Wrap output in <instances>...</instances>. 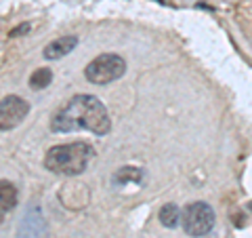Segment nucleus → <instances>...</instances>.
Here are the masks:
<instances>
[{
    "instance_id": "1",
    "label": "nucleus",
    "mask_w": 252,
    "mask_h": 238,
    "mask_svg": "<svg viewBox=\"0 0 252 238\" xmlns=\"http://www.w3.org/2000/svg\"><path fill=\"white\" fill-rule=\"evenodd\" d=\"M51 129L55 133L91 131L93 135H107L112 129L107 108L93 95H76L65 101L51 118Z\"/></svg>"
},
{
    "instance_id": "2",
    "label": "nucleus",
    "mask_w": 252,
    "mask_h": 238,
    "mask_svg": "<svg viewBox=\"0 0 252 238\" xmlns=\"http://www.w3.org/2000/svg\"><path fill=\"white\" fill-rule=\"evenodd\" d=\"M94 150L84 144V141H74V144H61V146H53L44 156V166L51 173L57 175H80L86 171V166L93 160Z\"/></svg>"
},
{
    "instance_id": "3",
    "label": "nucleus",
    "mask_w": 252,
    "mask_h": 238,
    "mask_svg": "<svg viewBox=\"0 0 252 238\" xmlns=\"http://www.w3.org/2000/svg\"><path fill=\"white\" fill-rule=\"evenodd\" d=\"M126 72V61L116 53H103L94 57L84 70L86 80L93 84H109L122 78Z\"/></svg>"
},
{
    "instance_id": "4",
    "label": "nucleus",
    "mask_w": 252,
    "mask_h": 238,
    "mask_svg": "<svg viewBox=\"0 0 252 238\" xmlns=\"http://www.w3.org/2000/svg\"><path fill=\"white\" fill-rule=\"evenodd\" d=\"M181 224L189 236H206L215 228V211L206 202H191L185 207Z\"/></svg>"
},
{
    "instance_id": "5",
    "label": "nucleus",
    "mask_w": 252,
    "mask_h": 238,
    "mask_svg": "<svg viewBox=\"0 0 252 238\" xmlns=\"http://www.w3.org/2000/svg\"><path fill=\"white\" fill-rule=\"evenodd\" d=\"M30 114V104L19 95H9L0 101V131H11Z\"/></svg>"
},
{
    "instance_id": "6",
    "label": "nucleus",
    "mask_w": 252,
    "mask_h": 238,
    "mask_svg": "<svg viewBox=\"0 0 252 238\" xmlns=\"http://www.w3.org/2000/svg\"><path fill=\"white\" fill-rule=\"evenodd\" d=\"M19 238H46L44 217L38 207H30L19 224Z\"/></svg>"
},
{
    "instance_id": "7",
    "label": "nucleus",
    "mask_w": 252,
    "mask_h": 238,
    "mask_svg": "<svg viewBox=\"0 0 252 238\" xmlns=\"http://www.w3.org/2000/svg\"><path fill=\"white\" fill-rule=\"evenodd\" d=\"M76 44H78V38L76 36H61V38H55L53 42H49L44 46V57L46 59H61V57H65V55H69L74 49H76Z\"/></svg>"
},
{
    "instance_id": "8",
    "label": "nucleus",
    "mask_w": 252,
    "mask_h": 238,
    "mask_svg": "<svg viewBox=\"0 0 252 238\" xmlns=\"http://www.w3.org/2000/svg\"><path fill=\"white\" fill-rule=\"evenodd\" d=\"M17 207V188L11 181L0 179V221Z\"/></svg>"
},
{
    "instance_id": "9",
    "label": "nucleus",
    "mask_w": 252,
    "mask_h": 238,
    "mask_svg": "<svg viewBox=\"0 0 252 238\" xmlns=\"http://www.w3.org/2000/svg\"><path fill=\"white\" fill-rule=\"evenodd\" d=\"M179 217H181V213H179V207L175 202H166L160 209V224L164 228H177V224L181 221Z\"/></svg>"
},
{
    "instance_id": "10",
    "label": "nucleus",
    "mask_w": 252,
    "mask_h": 238,
    "mask_svg": "<svg viewBox=\"0 0 252 238\" xmlns=\"http://www.w3.org/2000/svg\"><path fill=\"white\" fill-rule=\"evenodd\" d=\"M53 80V72L49 68H38L34 74L30 76V89H34V91H42L46 89V86L51 84Z\"/></svg>"
},
{
    "instance_id": "11",
    "label": "nucleus",
    "mask_w": 252,
    "mask_h": 238,
    "mask_svg": "<svg viewBox=\"0 0 252 238\" xmlns=\"http://www.w3.org/2000/svg\"><path fill=\"white\" fill-rule=\"evenodd\" d=\"M141 181V173L139 169H135V166H124V169H120L114 175V181L116 184H122V181Z\"/></svg>"
},
{
    "instance_id": "12",
    "label": "nucleus",
    "mask_w": 252,
    "mask_h": 238,
    "mask_svg": "<svg viewBox=\"0 0 252 238\" xmlns=\"http://www.w3.org/2000/svg\"><path fill=\"white\" fill-rule=\"evenodd\" d=\"M30 32V23H19L17 28H13L11 32H9V36L11 38H15V36H23V34H28Z\"/></svg>"
}]
</instances>
